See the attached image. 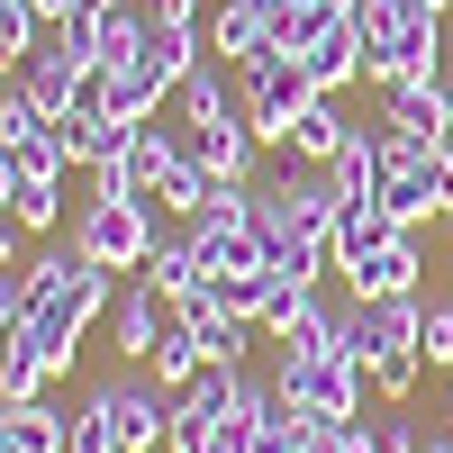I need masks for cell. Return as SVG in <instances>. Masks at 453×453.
I'll return each instance as SVG.
<instances>
[{"label":"cell","mask_w":453,"mask_h":453,"mask_svg":"<svg viewBox=\"0 0 453 453\" xmlns=\"http://www.w3.org/2000/svg\"><path fill=\"white\" fill-rule=\"evenodd\" d=\"M354 27H363V82L390 91L435 73V27H444L435 0H354Z\"/></svg>","instance_id":"obj_1"},{"label":"cell","mask_w":453,"mask_h":453,"mask_svg":"<svg viewBox=\"0 0 453 453\" xmlns=\"http://www.w3.org/2000/svg\"><path fill=\"white\" fill-rule=\"evenodd\" d=\"M335 181L318 173V164H290L281 155V173H263L254 181V226H263V245L273 254H290V245H326L335 236Z\"/></svg>","instance_id":"obj_2"},{"label":"cell","mask_w":453,"mask_h":453,"mask_svg":"<svg viewBox=\"0 0 453 453\" xmlns=\"http://www.w3.org/2000/svg\"><path fill=\"white\" fill-rule=\"evenodd\" d=\"M273 390L318 426H363V372L345 354H281L273 363Z\"/></svg>","instance_id":"obj_3"},{"label":"cell","mask_w":453,"mask_h":453,"mask_svg":"<svg viewBox=\"0 0 453 453\" xmlns=\"http://www.w3.org/2000/svg\"><path fill=\"white\" fill-rule=\"evenodd\" d=\"M236 100H245V119H254V136H263V145H290V127H299V109L318 100V82L299 73V55L263 46L254 64H236Z\"/></svg>","instance_id":"obj_4"},{"label":"cell","mask_w":453,"mask_h":453,"mask_svg":"<svg viewBox=\"0 0 453 453\" xmlns=\"http://www.w3.org/2000/svg\"><path fill=\"white\" fill-rule=\"evenodd\" d=\"M155 245V200H82L73 209V254L100 273H136Z\"/></svg>","instance_id":"obj_5"},{"label":"cell","mask_w":453,"mask_h":453,"mask_svg":"<svg viewBox=\"0 0 453 453\" xmlns=\"http://www.w3.org/2000/svg\"><path fill=\"white\" fill-rule=\"evenodd\" d=\"M418 318H426V290H408V299H354V318H345V363L372 381L381 363L418 354Z\"/></svg>","instance_id":"obj_6"},{"label":"cell","mask_w":453,"mask_h":453,"mask_svg":"<svg viewBox=\"0 0 453 453\" xmlns=\"http://www.w3.org/2000/svg\"><path fill=\"white\" fill-rule=\"evenodd\" d=\"M109 418H119V453H164L173 444V390L145 363H127L109 381Z\"/></svg>","instance_id":"obj_7"},{"label":"cell","mask_w":453,"mask_h":453,"mask_svg":"<svg viewBox=\"0 0 453 453\" xmlns=\"http://www.w3.org/2000/svg\"><path fill=\"white\" fill-rule=\"evenodd\" d=\"M381 127L408 145H453V73H418V82L381 91Z\"/></svg>","instance_id":"obj_8"},{"label":"cell","mask_w":453,"mask_h":453,"mask_svg":"<svg viewBox=\"0 0 453 453\" xmlns=\"http://www.w3.org/2000/svg\"><path fill=\"white\" fill-rule=\"evenodd\" d=\"M164 335H173V299H164L155 281H127L119 299H109V345H119L127 363H155Z\"/></svg>","instance_id":"obj_9"},{"label":"cell","mask_w":453,"mask_h":453,"mask_svg":"<svg viewBox=\"0 0 453 453\" xmlns=\"http://www.w3.org/2000/svg\"><path fill=\"white\" fill-rule=\"evenodd\" d=\"M335 281H345L354 299H408V290L426 281V254H418V226H399V236H390L381 254H363L354 273H335Z\"/></svg>","instance_id":"obj_10"},{"label":"cell","mask_w":453,"mask_h":453,"mask_svg":"<svg viewBox=\"0 0 453 453\" xmlns=\"http://www.w3.org/2000/svg\"><path fill=\"white\" fill-rule=\"evenodd\" d=\"M354 136H363V119H345V91H318L309 109H299V127H290V145H281V155H290V164H318V173H326V164L345 155Z\"/></svg>","instance_id":"obj_11"},{"label":"cell","mask_w":453,"mask_h":453,"mask_svg":"<svg viewBox=\"0 0 453 453\" xmlns=\"http://www.w3.org/2000/svg\"><path fill=\"white\" fill-rule=\"evenodd\" d=\"M390 236H399V218H390L381 200H345V209H335V236H326V263H335V273H354V263L381 254Z\"/></svg>","instance_id":"obj_12"},{"label":"cell","mask_w":453,"mask_h":453,"mask_svg":"<svg viewBox=\"0 0 453 453\" xmlns=\"http://www.w3.org/2000/svg\"><path fill=\"white\" fill-rule=\"evenodd\" d=\"M19 82H27L36 100H46V119H64V109H73V100L91 91V64H82V55H64L55 36H46V46H36V55L19 64Z\"/></svg>","instance_id":"obj_13"},{"label":"cell","mask_w":453,"mask_h":453,"mask_svg":"<svg viewBox=\"0 0 453 453\" xmlns=\"http://www.w3.org/2000/svg\"><path fill=\"white\" fill-rule=\"evenodd\" d=\"M119 136H127V127L109 119V109H100L91 91H82V100H73L64 119H55V145H64V164H82V173H91V164H100V155H109Z\"/></svg>","instance_id":"obj_14"},{"label":"cell","mask_w":453,"mask_h":453,"mask_svg":"<svg viewBox=\"0 0 453 453\" xmlns=\"http://www.w3.org/2000/svg\"><path fill=\"white\" fill-rule=\"evenodd\" d=\"M191 326V345H200V363L209 372H245V354H254V318H226V309H200V318H181Z\"/></svg>","instance_id":"obj_15"},{"label":"cell","mask_w":453,"mask_h":453,"mask_svg":"<svg viewBox=\"0 0 453 453\" xmlns=\"http://www.w3.org/2000/svg\"><path fill=\"white\" fill-rule=\"evenodd\" d=\"M136 281H155L164 299H181V290H200L209 273H200V254H191V226H155V245H145V263H136Z\"/></svg>","instance_id":"obj_16"},{"label":"cell","mask_w":453,"mask_h":453,"mask_svg":"<svg viewBox=\"0 0 453 453\" xmlns=\"http://www.w3.org/2000/svg\"><path fill=\"white\" fill-rule=\"evenodd\" d=\"M345 318H354V290H345V299L318 290L309 309H299V326L281 335V354H345Z\"/></svg>","instance_id":"obj_17"},{"label":"cell","mask_w":453,"mask_h":453,"mask_svg":"<svg viewBox=\"0 0 453 453\" xmlns=\"http://www.w3.org/2000/svg\"><path fill=\"white\" fill-rule=\"evenodd\" d=\"M299 73H309L318 91H345V82H363V27L345 19V27H326L309 55H299Z\"/></svg>","instance_id":"obj_18"},{"label":"cell","mask_w":453,"mask_h":453,"mask_svg":"<svg viewBox=\"0 0 453 453\" xmlns=\"http://www.w3.org/2000/svg\"><path fill=\"white\" fill-rule=\"evenodd\" d=\"M173 109H181V127H209V119H226V109H236V82H226V64H218V55H200L191 73H181Z\"/></svg>","instance_id":"obj_19"},{"label":"cell","mask_w":453,"mask_h":453,"mask_svg":"<svg viewBox=\"0 0 453 453\" xmlns=\"http://www.w3.org/2000/svg\"><path fill=\"white\" fill-rule=\"evenodd\" d=\"M0 426H10L19 453H73V408H55V399H19Z\"/></svg>","instance_id":"obj_20"},{"label":"cell","mask_w":453,"mask_h":453,"mask_svg":"<svg viewBox=\"0 0 453 453\" xmlns=\"http://www.w3.org/2000/svg\"><path fill=\"white\" fill-rule=\"evenodd\" d=\"M181 155H191V145H181L173 127H155V119H145V127H127V173H136V191H145V200H155V181H164Z\"/></svg>","instance_id":"obj_21"},{"label":"cell","mask_w":453,"mask_h":453,"mask_svg":"<svg viewBox=\"0 0 453 453\" xmlns=\"http://www.w3.org/2000/svg\"><path fill=\"white\" fill-rule=\"evenodd\" d=\"M209 191H218V173H209L200 155H181V164L155 181V209H164V218H200V209H209Z\"/></svg>","instance_id":"obj_22"},{"label":"cell","mask_w":453,"mask_h":453,"mask_svg":"<svg viewBox=\"0 0 453 453\" xmlns=\"http://www.w3.org/2000/svg\"><path fill=\"white\" fill-rule=\"evenodd\" d=\"M46 127H55L46 100H36L19 73H10V82H0V145H27V136H46Z\"/></svg>","instance_id":"obj_23"},{"label":"cell","mask_w":453,"mask_h":453,"mask_svg":"<svg viewBox=\"0 0 453 453\" xmlns=\"http://www.w3.org/2000/svg\"><path fill=\"white\" fill-rule=\"evenodd\" d=\"M73 453H119V418H109V381L82 390V408H73Z\"/></svg>","instance_id":"obj_24"},{"label":"cell","mask_w":453,"mask_h":453,"mask_svg":"<svg viewBox=\"0 0 453 453\" xmlns=\"http://www.w3.org/2000/svg\"><path fill=\"white\" fill-rule=\"evenodd\" d=\"M145 372H155V381H164V390H191V381H200V372H209V363H200V345H191V326H181V318H173V335H164V354H155V363H145Z\"/></svg>","instance_id":"obj_25"},{"label":"cell","mask_w":453,"mask_h":453,"mask_svg":"<svg viewBox=\"0 0 453 453\" xmlns=\"http://www.w3.org/2000/svg\"><path fill=\"white\" fill-rule=\"evenodd\" d=\"M27 236H55L64 226V181H19V209H10Z\"/></svg>","instance_id":"obj_26"},{"label":"cell","mask_w":453,"mask_h":453,"mask_svg":"<svg viewBox=\"0 0 453 453\" xmlns=\"http://www.w3.org/2000/svg\"><path fill=\"white\" fill-rule=\"evenodd\" d=\"M418 354L435 372H453V299H426V318H418Z\"/></svg>","instance_id":"obj_27"},{"label":"cell","mask_w":453,"mask_h":453,"mask_svg":"<svg viewBox=\"0 0 453 453\" xmlns=\"http://www.w3.org/2000/svg\"><path fill=\"white\" fill-rule=\"evenodd\" d=\"M91 200H145V191H136V173H127V136L91 164Z\"/></svg>","instance_id":"obj_28"},{"label":"cell","mask_w":453,"mask_h":453,"mask_svg":"<svg viewBox=\"0 0 453 453\" xmlns=\"http://www.w3.org/2000/svg\"><path fill=\"white\" fill-rule=\"evenodd\" d=\"M372 435H381V453H435V435L408 418V408H399V418H372Z\"/></svg>","instance_id":"obj_29"},{"label":"cell","mask_w":453,"mask_h":453,"mask_svg":"<svg viewBox=\"0 0 453 453\" xmlns=\"http://www.w3.org/2000/svg\"><path fill=\"white\" fill-rule=\"evenodd\" d=\"M418 372H426V354H399V363H381V372H372V390H381V399L399 408L408 390H418Z\"/></svg>","instance_id":"obj_30"},{"label":"cell","mask_w":453,"mask_h":453,"mask_svg":"<svg viewBox=\"0 0 453 453\" xmlns=\"http://www.w3.org/2000/svg\"><path fill=\"white\" fill-rule=\"evenodd\" d=\"M27 318V281H19V263H0V335H10Z\"/></svg>","instance_id":"obj_31"},{"label":"cell","mask_w":453,"mask_h":453,"mask_svg":"<svg viewBox=\"0 0 453 453\" xmlns=\"http://www.w3.org/2000/svg\"><path fill=\"white\" fill-rule=\"evenodd\" d=\"M10 209H19V155L0 145V226H10Z\"/></svg>","instance_id":"obj_32"},{"label":"cell","mask_w":453,"mask_h":453,"mask_svg":"<svg viewBox=\"0 0 453 453\" xmlns=\"http://www.w3.org/2000/svg\"><path fill=\"white\" fill-rule=\"evenodd\" d=\"M27 10L46 19V27H64V19H73V0H27Z\"/></svg>","instance_id":"obj_33"},{"label":"cell","mask_w":453,"mask_h":453,"mask_svg":"<svg viewBox=\"0 0 453 453\" xmlns=\"http://www.w3.org/2000/svg\"><path fill=\"white\" fill-rule=\"evenodd\" d=\"M345 453H381V435H372V426H363V435H345Z\"/></svg>","instance_id":"obj_34"},{"label":"cell","mask_w":453,"mask_h":453,"mask_svg":"<svg viewBox=\"0 0 453 453\" xmlns=\"http://www.w3.org/2000/svg\"><path fill=\"white\" fill-rule=\"evenodd\" d=\"M435 453H453V408H444V426H435Z\"/></svg>","instance_id":"obj_35"},{"label":"cell","mask_w":453,"mask_h":453,"mask_svg":"<svg viewBox=\"0 0 453 453\" xmlns=\"http://www.w3.org/2000/svg\"><path fill=\"white\" fill-rule=\"evenodd\" d=\"M0 418H10V399H0Z\"/></svg>","instance_id":"obj_36"},{"label":"cell","mask_w":453,"mask_h":453,"mask_svg":"<svg viewBox=\"0 0 453 453\" xmlns=\"http://www.w3.org/2000/svg\"><path fill=\"white\" fill-rule=\"evenodd\" d=\"M435 10H453V0H435Z\"/></svg>","instance_id":"obj_37"},{"label":"cell","mask_w":453,"mask_h":453,"mask_svg":"<svg viewBox=\"0 0 453 453\" xmlns=\"http://www.w3.org/2000/svg\"><path fill=\"white\" fill-rule=\"evenodd\" d=\"M444 218H453V209H444Z\"/></svg>","instance_id":"obj_38"}]
</instances>
